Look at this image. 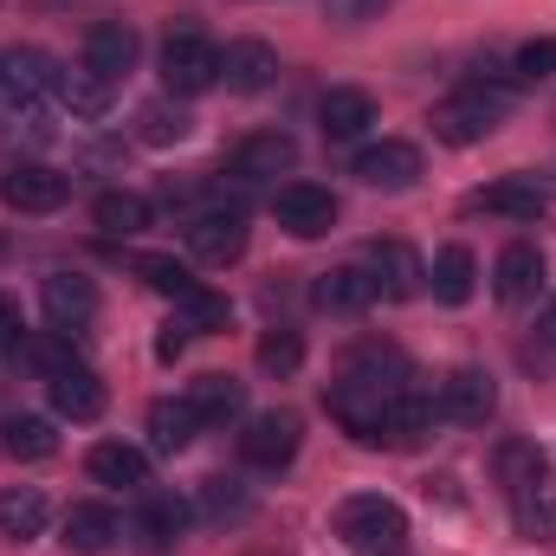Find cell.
<instances>
[{"instance_id":"34","label":"cell","mask_w":556,"mask_h":556,"mask_svg":"<svg viewBox=\"0 0 556 556\" xmlns=\"http://www.w3.org/2000/svg\"><path fill=\"white\" fill-rule=\"evenodd\" d=\"M175 311H181V330H227V298H214L207 285H194V291H181L175 298Z\"/></svg>"},{"instance_id":"22","label":"cell","mask_w":556,"mask_h":556,"mask_svg":"<svg viewBox=\"0 0 556 556\" xmlns=\"http://www.w3.org/2000/svg\"><path fill=\"white\" fill-rule=\"evenodd\" d=\"M181 402L194 408V420H201V427H227V420L247 408V395H240V382H233V376H194Z\"/></svg>"},{"instance_id":"20","label":"cell","mask_w":556,"mask_h":556,"mask_svg":"<svg viewBox=\"0 0 556 556\" xmlns=\"http://www.w3.org/2000/svg\"><path fill=\"white\" fill-rule=\"evenodd\" d=\"M369 278H376V291H389V298H415L427 273H420L415 247H402V240H376V247H369Z\"/></svg>"},{"instance_id":"19","label":"cell","mask_w":556,"mask_h":556,"mask_svg":"<svg viewBox=\"0 0 556 556\" xmlns=\"http://www.w3.org/2000/svg\"><path fill=\"white\" fill-rule=\"evenodd\" d=\"M317 124H324V137H337V142L363 137V130L376 124V98H369V91H356V85H337V91H324Z\"/></svg>"},{"instance_id":"24","label":"cell","mask_w":556,"mask_h":556,"mask_svg":"<svg viewBox=\"0 0 556 556\" xmlns=\"http://www.w3.org/2000/svg\"><path fill=\"white\" fill-rule=\"evenodd\" d=\"M111 544H117V511L111 505H72L65 511V551L104 556Z\"/></svg>"},{"instance_id":"26","label":"cell","mask_w":556,"mask_h":556,"mask_svg":"<svg viewBox=\"0 0 556 556\" xmlns=\"http://www.w3.org/2000/svg\"><path fill=\"white\" fill-rule=\"evenodd\" d=\"M46 498L33 492V485H7L0 492V538H13V544H33L39 531H46Z\"/></svg>"},{"instance_id":"2","label":"cell","mask_w":556,"mask_h":556,"mask_svg":"<svg viewBox=\"0 0 556 556\" xmlns=\"http://www.w3.org/2000/svg\"><path fill=\"white\" fill-rule=\"evenodd\" d=\"M337 538L356 556H395L408 544V511L382 492H356L337 505Z\"/></svg>"},{"instance_id":"11","label":"cell","mask_w":556,"mask_h":556,"mask_svg":"<svg viewBox=\"0 0 556 556\" xmlns=\"http://www.w3.org/2000/svg\"><path fill=\"white\" fill-rule=\"evenodd\" d=\"M220 78H227V91L260 98V91H273V78H278V52L266 39H233L220 52Z\"/></svg>"},{"instance_id":"38","label":"cell","mask_w":556,"mask_h":556,"mask_svg":"<svg viewBox=\"0 0 556 556\" xmlns=\"http://www.w3.org/2000/svg\"><path fill=\"white\" fill-rule=\"evenodd\" d=\"M511 72H518V85H538V78H551V72H556V39H531V46H518Z\"/></svg>"},{"instance_id":"43","label":"cell","mask_w":556,"mask_h":556,"mask_svg":"<svg viewBox=\"0 0 556 556\" xmlns=\"http://www.w3.org/2000/svg\"><path fill=\"white\" fill-rule=\"evenodd\" d=\"M538 330H544V343H551V350H556V304H551V311H544V324H538Z\"/></svg>"},{"instance_id":"35","label":"cell","mask_w":556,"mask_h":556,"mask_svg":"<svg viewBox=\"0 0 556 556\" xmlns=\"http://www.w3.org/2000/svg\"><path fill=\"white\" fill-rule=\"evenodd\" d=\"M498 479H505V492H525V485H538V479H551V459L538 453V446H505L498 453Z\"/></svg>"},{"instance_id":"25","label":"cell","mask_w":556,"mask_h":556,"mask_svg":"<svg viewBox=\"0 0 556 556\" xmlns=\"http://www.w3.org/2000/svg\"><path fill=\"white\" fill-rule=\"evenodd\" d=\"M52 91H59V104H65L72 117H85V124L111 111V78H98L91 65H78V72H59V78H52Z\"/></svg>"},{"instance_id":"42","label":"cell","mask_w":556,"mask_h":556,"mask_svg":"<svg viewBox=\"0 0 556 556\" xmlns=\"http://www.w3.org/2000/svg\"><path fill=\"white\" fill-rule=\"evenodd\" d=\"M181 343H188V330H181V324H168V330L155 337V356H162V363H175V356H181Z\"/></svg>"},{"instance_id":"33","label":"cell","mask_w":556,"mask_h":556,"mask_svg":"<svg viewBox=\"0 0 556 556\" xmlns=\"http://www.w3.org/2000/svg\"><path fill=\"white\" fill-rule=\"evenodd\" d=\"M137 137L149 142V149H168V142L188 137V117H181L168 98H155V104H142V111H137Z\"/></svg>"},{"instance_id":"7","label":"cell","mask_w":556,"mask_h":556,"mask_svg":"<svg viewBox=\"0 0 556 556\" xmlns=\"http://www.w3.org/2000/svg\"><path fill=\"white\" fill-rule=\"evenodd\" d=\"M0 201H7L13 214H52V207L72 201V175H59V168H46V162H26V168H13V175L0 181Z\"/></svg>"},{"instance_id":"32","label":"cell","mask_w":556,"mask_h":556,"mask_svg":"<svg viewBox=\"0 0 556 556\" xmlns=\"http://www.w3.org/2000/svg\"><path fill=\"white\" fill-rule=\"evenodd\" d=\"M181 525H188V505H181V498H142L137 538L149 544V551H168V544L181 538Z\"/></svg>"},{"instance_id":"16","label":"cell","mask_w":556,"mask_h":556,"mask_svg":"<svg viewBox=\"0 0 556 556\" xmlns=\"http://www.w3.org/2000/svg\"><path fill=\"white\" fill-rule=\"evenodd\" d=\"M52 59L46 52H33V46H13V52H0V98L20 111V104H33L39 91H52Z\"/></svg>"},{"instance_id":"36","label":"cell","mask_w":556,"mask_h":556,"mask_svg":"<svg viewBox=\"0 0 556 556\" xmlns=\"http://www.w3.org/2000/svg\"><path fill=\"white\" fill-rule=\"evenodd\" d=\"M201 511H207L214 525H227V518H247V511H253V498H247L233 479H207V485H201Z\"/></svg>"},{"instance_id":"10","label":"cell","mask_w":556,"mask_h":556,"mask_svg":"<svg viewBox=\"0 0 556 556\" xmlns=\"http://www.w3.org/2000/svg\"><path fill=\"white\" fill-rule=\"evenodd\" d=\"M498 408V382L485 376V369H453L446 382H440V415L459 420V427H485Z\"/></svg>"},{"instance_id":"6","label":"cell","mask_w":556,"mask_h":556,"mask_svg":"<svg viewBox=\"0 0 556 556\" xmlns=\"http://www.w3.org/2000/svg\"><path fill=\"white\" fill-rule=\"evenodd\" d=\"M298 415H285V408H273V415H253L247 420V433H240V459L247 466H260V472H278V466H291V453H298Z\"/></svg>"},{"instance_id":"13","label":"cell","mask_w":556,"mask_h":556,"mask_svg":"<svg viewBox=\"0 0 556 556\" xmlns=\"http://www.w3.org/2000/svg\"><path fill=\"white\" fill-rule=\"evenodd\" d=\"M311 298H317V311H330V317H363L382 291H376L369 266H337V273H324L311 285Z\"/></svg>"},{"instance_id":"27","label":"cell","mask_w":556,"mask_h":556,"mask_svg":"<svg viewBox=\"0 0 556 556\" xmlns=\"http://www.w3.org/2000/svg\"><path fill=\"white\" fill-rule=\"evenodd\" d=\"M511 511H518V531H525L531 544H556V485L551 479L511 492Z\"/></svg>"},{"instance_id":"41","label":"cell","mask_w":556,"mask_h":556,"mask_svg":"<svg viewBox=\"0 0 556 556\" xmlns=\"http://www.w3.org/2000/svg\"><path fill=\"white\" fill-rule=\"evenodd\" d=\"M382 7H389V0H330V13H337V20H376Z\"/></svg>"},{"instance_id":"28","label":"cell","mask_w":556,"mask_h":556,"mask_svg":"<svg viewBox=\"0 0 556 556\" xmlns=\"http://www.w3.org/2000/svg\"><path fill=\"white\" fill-rule=\"evenodd\" d=\"M91 220H98L104 233L130 240V233H142V227H149V201H142V194H130V188H111V194H98V201H91Z\"/></svg>"},{"instance_id":"31","label":"cell","mask_w":556,"mask_h":556,"mask_svg":"<svg viewBox=\"0 0 556 556\" xmlns=\"http://www.w3.org/2000/svg\"><path fill=\"white\" fill-rule=\"evenodd\" d=\"M0 446L13 459H52L59 453V433H52V420H39V415H13L0 427Z\"/></svg>"},{"instance_id":"21","label":"cell","mask_w":556,"mask_h":556,"mask_svg":"<svg viewBox=\"0 0 556 556\" xmlns=\"http://www.w3.org/2000/svg\"><path fill=\"white\" fill-rule=\"evenodd\" d=\"M298 162V142L285 137V130H260V137H247L233 149V175H247V181H266V175H285Z\"/></svg>"},{"instance_id":"30","label":"cell","mask_w":556,"mask_h":556,"mask_svg":"<svg viewBox=\"0 0 556 556\" xmlns=\"http://www.w3.org/2000/svg\"><path fill=\"white\" fill-rule=\"evenodd\" d=\"M194 433H201V420H194L188 402H155V408H149V446H155V453H181Z\"/></svg>"},{"instance_id":"14","label":"cell","mask_w":556,"mask_h":556,"mask_svg":"<svg viewBox=\"0 0 556 556\" xmlns=\"http://www.w3.org/2000/svg\"><path fill=\"white\" fill-rule=\"evenodd\" d=\"M492 291H498V304H531V298L544 291V253H538L531 240L505 247L498 266H492Z\"/></svg>"},{"instance_id":"17","label":"cell","mask_w":556,"mask_h":556,"mask_svg":"<svg viewBox=\"0 0 556 556\" xmlns=\"http://www.w3.org/2000/svg\"><path fill=\"white\" fill-rule=\"evenodd\" d=\"M85 65L98 72V78H130V65H137V33L124 26V20H104V26H91L85 33Z\"/></svg>"},{"instance_id":"5","label":"cell","mask_w":556,"mask_h":556,"mask_svg":"<svg viewBox=\"0 0 556 556\" xmlns=\"http://www.w3.org/2000/svg\"><path fill=\"white\" fill-rule=\"evenodd\" d=\"M273 214L291 240H324V233L337 227V194L317 188V181H285L278 201H273Z\"/></svg>"},{"instance_id":"1","label":"cell","mask_w":556,"mask_h":556,"mask_svg":"<svg viewBox=\"0 0 556 556\" xmlns=\"http://www.w3.org/2000/svg\"><path fill=\"white\" fill-rule=\"evenodd\" d=\"M505 111H511V91L505 85H459L453 98H440L433 104V137L453 142V149H472V142H485L498 124H505Z\"/></svg>"},{"instance_id":"4","label":"cell","mask_w":556,"mask_h":556,"mask_svg":"<svg viewBox=\"0 0 556 556\" xmlns=\"http://www.w3.org/2000/svg\"><path fill=\"white\" fill-rule=\"evenodd\" d=\"M162 85H168L175 98L214 91V85H220V52H214L201 33H175V39L162 46Z\"/></svg>"},{"instance_id":"37","label":"cell","mask_w":556,"mask_h":556,"mask_svg":"<svg viewBox=\"0 0 556 556\" xmlns=\"http://www.w3.org/2000/svg\"><path fill=\"white\" fill-rule=\"evenodd\" d=\"M137 273L162 291V298H181V291H194V278H188V266H175L168 253H142L137 260Z\"/></svg>"},{"instance_id":"12","label":"cell","mask_w":556,"mask_h":556,"mask_svg":"<svg viewBox=\"0 0 556 556\" xmlns=\"http://www.w3.org/2000/svg\"><path fill=\"white\" fill-rule=\"evenodd\" d=\"M472 207H479V214H505V220H538V214L551 207V188H544L538 175H505V181L479 188Z\"/></svg>"},{"instance_id":"3","label":"cell","mask_w":556,"mask_h":556,"mask_svg":"<svg viewBox=\"0 0 556 556\" xmlns=\"http://www.w3.org/2000/svg\"><path fill=\"white\" fill-rule=\"evenodd\" d=\"M324 408L330 420L356 440V446H389V420H395V389L382 382H363V376H343L324 389Z\"/></svg>"},{"instance_id":"8","label":"cell","mask_w":556,"mask_h":556,"mask_svg":"<svg viewBox=\"0 0 556 556\" xmlns=\"http://www.w3.org/2000/svg\"><path fill=\"white\" fill-rule=\"evenodd\" d=\"M188 253L201 266H227L247 253V214L240 207H214V214H194L188 220Z\"/></svg>"},{"instance_id":"39","label":"cell","mask_w":556,"mask_h":556,"mask_svg":"<svg viewBox=\"0 0 556 556\" xmlns=\"http://www.w3.org/2000/svg\"><path fill=\"white\" fill-rule=\"evenodd\" d=\"M304 363V343L291 337V330H273L266 343H260V369H273V376H291Z\"/></svg>"},{"instance_id":"40","label":"cell","mask_w":556,"mask_h":556,"mask_svg":"<svg viewBox=\"0 0 556 556\" xmlns=\"http://www.w3.org/2000/svg\"><path fill=\"white\" fill-rule=\"evenodd\" d=\"M26 343V324H20V304L13 291H0V350H20Z\"/></svg>"},{"instance_id":"29","label":"cell","mask_w":556,"mask_h":556,"mask_svg":"<svg viewBox=\"0 0 556 556\" xmlns=\"http://www.w3.org/2000/svg\"><path fill=\"white\" fill-rule=\"evenodd\" d=\"M472 285H479L472 253H466V247H440V260H433V298H440V304H466Z\"/></svg>"},{"instance_id":"23","label":"cell","mask_w":556,"mask_h":556,"mask_svg":"<svg viewBox=\"0 0 556 556\" xmlns=\"http://www.w3.org/2000/svg\"><path fill=\"white\" fill-rule=\"evenodd\" d=\"M91 479L98 485H117V492H142L149 485V459H142V446L104 440V446H91Z\"/></svg>"},{"instance_id":"9","label":"cell","mask_w":556,"mask_h":556,"mask_svg":"<svg viewBox=\"0 0 556 556\" xmlns=\"http://www.w3.org/2000/svg\"><path fill=\"white\" fill-rule=\"evenodd\" d=\"M39 304H46V317H52V330H85L91 317H98V285L85 273H46L39 278Z\"/></svg>"},{"instance_id":"18","label":"cell","mask_w":556,"mask_h":556,"mask_svg":"<svg viewBox=\"0 0 556 556\" xmlns=\"http://www.w3.org/2000/svg\"><path fill=\"white\" fill-rule=\"evenodd\" d=\"M46 395H52V408H59L65 420H98L104 415V389H98V376L78 369V363L52 369V376H46Z\"/></svg>"},{"instance_id":"15","label":"cell","mask_w":556,"mask_h":556,"mask_svg":"<svg viewBox=\"0 0 556 556\" xmlns=\"http://www.w3.org/2000/svg\"><path fill=\"white\" fill-rule=\"evenodd\" d=\"M356 175L369 181V188H415L420 181V149L415 142H369L363 155H356Z\"/></svg>"}]
</instances>
